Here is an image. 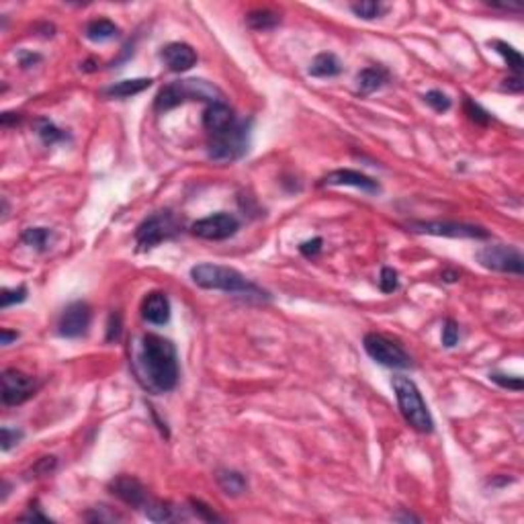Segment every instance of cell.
I'll use <instances>...</instances> for the list:
<instances>
[{
  "label": "cell",
  "instance_id": "obj_1",
  "mask_svg": "<svg viewBox=\"0 0 524 524\" xmlns=\"http://www.w3.org/2000/svg\"><path fill=\"white\" fill-rule=\"evenodd\" d=\"M135 375L154 393L172 392L179 383V355L174 344L156 334H144L135 348Z\"/></svg>",
  "mask_w": 524,
  "mask_h": 524
},
{
  "label": "cell",
  "instance_id": "obj_2",
  "mask_svg": "<svg viewBox=\"0 0 524 524\" xmlns=\"http://www.w3.org/2000/svg\"><path fill=\"white\" fill-rule=\"evenodd\" d=\"M191 278L197 287L201 289H209V291H224V293L240 295V297H248V299H271V295L262 291L258 285H254L252 281L238 273L236 268L229 266H219V264H211V262H203L191 268Z\"/></svg>",
  "mask_w": 524,
  "mask_h": 524
},
{
  "label": "cell",
  "instance_id": "obj_3",
  "mask_svg": "<svg viewBox=\"0 0 524 524\" xmlns=\"http://www.w3.org/2000/svg\"><path fill=\"white\" fill-rule=\"evenodd\" d=\"M393 392H395V397H397V406H399V412L404 416V420L408 422L412 428H416L418 432H432L434 430V420L428 412V406H426L424 397L420 389L416 387V383L409 379V377L404 375H395L392 381Z\"/></svg>",
  "mask_w": 524,
  "mask_h": 524
},
{
  "label": "cell",
  "instance_id": "obj_4",
  "mask_svg": "<svg viewBox=\"0 0 524 524\" xmlns=\"http://www.w3.org/2000/svg\"><path fill=\"white\" fill-rule=\"evenodd\" d=\"M250 125L252 121H236L229 130L221 131L217 135H209L207 154L213 162L228 164L242 158L250 144Z\"/></svg>",
  "mask_w": 524,
  "mask_h": 524
},
{
  "label": "cell",
  "instance_id": "obj_5",
  "mask_svg": "<svg viewBox=\"0 0 524 524\" xmlns=\"http://www.w3.org/2000/svg\"><path fill=\"white\" fill-rule=\"evenodd\" d=\"M180 231L179 219L174 217V213L170 211H158L154 215L146 217L137 229H135V242L140 246V250H152L158 244H162L166 240H172Z\"/></svg>",
  "mask_w": 524,
  "mask_h": 524
},
{
  "label": "cell",
  "instance_id": "obj_6",
  "mask_svg": "<svg viewBox=\"0 0 524 524\" xmlns=\"http://www.w3.org/2000/svg\"><path fill=\"white\" fill-rule=\"evenodd\" d=\"M362 344H365L367 355L383 367H389V369H409L412 367V357L406 352V348L383 334L369 332L362 338Z\"/></svg>",
  "mask_w": 524,
  "mask_h": 524
},
{
  "label": "cell",
  "instance_id": "obj_7",
  "mask_svg": "<svg viewBox=\"0 0 524 524\" xmlns=\"http://www.w3.org/2000/svg\"><path fill=\"white\" fill-rule=\"evenodd\" d=\"M477 261L481 262V266L496 271V273H508V275H518V277L523 275V254H520V250H516L512 246H483L477 252Z\"/></svg>",
  "mask_w": 524,
  "mask_h": 524
},
{
  "label": "cell",
  "instance_id": "obj_8",
  "mask_svg": "<svg viewBox=\"0 0 524 524\" xmlns=\"http://www.w3.org/2000/svg\"><path fill=\"white\" fill-rule=\"evenodd\" d=\"M240 229V221L229 215V213H213L209 217H203L193 224L191 231L197 238L203 240H211V242H219V240H228L236 231Z\"/></svg>",
  "mask_w": 524,
  "mask_h": 524
},
{
  "label": "cell",
  "instance_id": "obj_9",
  "mask_svg": "<svg viewBox=\"0 0 524 524\" xmlns=\"http://www.w3.org/2000/svg\"><path fill=\"white\" fill-rule=\"evenodd\" d=\"M409 229L418 234H430V236H446V238H488L490 234L479 226L471 224H457V221H412Z\"/></svg>",
  "mask_w": 524,
  "mask_h": 524
},
{
  "label": "cell",
  "instance_id": "obj_10",
  "mask_svg": "<svg viewBox=\"0 0 524 524\" xmlns=\"http://www.w3.org/2000/svg\"><path fill=\"white\" fill-rule=\"evenodd\" d=\"M90 320H93V313H90L88 303L74 301L62 311L60 322H58V332L64 338H80L90 326Z\"/></svg>",
  "mask_w": 524,
  "mask_h": 524
},
{
  "label": "cell",
  "instance_id": "obj_11",
  "mask_svg": "<svg viewBox=\"0 0 524 524\" xmlns=\"http://www.w3.org/2000/svg\"><path fill=\"white\" fill-rule=\"evenodd\" d=\"M33 393H35V381L29 375L16 369H6L2 373V402L6 406H19L27 402Z\"/></svg>",
  "mask_w": 524,
  "mask_h": 524
},
{
  "label": "cell",
  "instance_id": "obj_12",
  "mask_svg": "<svg viewBox=\"0 0 524 524\" xmlns=\"http://www.w3.org/2000/svg\"><path fill=\"white\" fill-rule=\"evenodd\" d=\"M109 491L117 496L121 502H125L127 506L144 508L147 504V490L144 483L131 475H117L113 481L109 483Z\"/></svg>",
  "mask_w": 524,
  "mask_h": 524
},
{
  "label": "cell",
  "instance_id": "obj_13",
  "mask_svg": "<svg viewBox=\"0 0 524 524\" xmlns=\"http://www.w3.org/2000/svg\"><path fill=\"white\" fill-rule=\"evenodd\" d=\"M320 184H328V187H355V189H360L365 193H371L375 195L381 191L379 182L373 180L371 177L362 174V172H357V170H348V168H342V170H334L326 174Z\"/></svg>",
  "mask_w": 524,
  "mask_h": 524
},
{
  "label": "cell",
  "instance_id": "obj_14",
  "mask_svg": "<svg viewBox=\"0 0 524 524\" xmlns=\"http://www.w3.org/2000/svg\"><path fill=\"white\" fill-rule=\"evenodd\" d=\"M236 121H238V117L226 100L209 103L205 113H203V127L207 130L209 135H217L221 131L229 130Z\"/></svg>",
  "mask_w": 524,
  "mask_h": 524
},
{
  "label": "cell",
  "instance_id": "obj_15",
  "mask_svg": "<svg viewBox=\"0 0 524 524\" xmlns=\"http://www.w3.org/2000/svg\"><path fill=\"white\" fill-rule=\"evenodd\" d=\"M160 58L164 60V64L168 66V70H172V72H187L197 64L195 49L189 43H180V41L168 43L166 48H162Z\"/></svg>",
  "mask_w": 524,
  "mask_h": 524
},
{
  "label": "cell",
  "instance_id": "obj_16",
  "mask_svg": "<svg viewBox=\"0 0 524 524\" xmlns=\"http://www.w3.org/2000/svg\"><path fill=\"white\" fill-rule=\"evenodd\" d=\"M142 318L147 324L154 326H164L170 320V299L162 291H152L146 295L142 303Z\"/></svg>",
  "mask_w": 524,
  "mask_h": 524
},
{
  "label": "cell",
  "instance_id": "obj_17",
  "mask_svg": "<svg viewBox=\"0 0 524 524\" xmlns=\"http://www.w3.org/2000/svg\"><path fill=\"white\" fill-rule=\"evenodd\" d=\"M389 82V72L383 66H371L360 70L357 76V93L367 97L371 93H375L379 88H383Z\"/></svg>",
  "mask_w": 524,
  "mask_h": 524
},
{
  "label": "cell",
  "instance_id": "obj_18",
  "mask_svg": "<svg viewBox=\"0 0 524 524\" xmlns=\"http://www.w3.org/2000/svg\"><path fill=\"white\" fill-rule=\"evenodd\" d=\"M152 78H131V80H121L115 82L111 86L103 88V95L109 98H127L133 95H140L144 93L146 88L152 86Z\"/></svg>",
  "mask_w": 524,
  "mask_h": 524
},
{
  "label": "cell",
  "instance_id": "obj_19",
  "mask_svg": "<svg viewBox=\"0 0 524 524\" xmlns=\"http://www.w3.org/2000/svg\"><path fill=\"white\" fill-rule=\"evenodd\" d=\"M340 72H342V62L330 51L315 56L310 66V74L315 78H332L338 76Z\"/></svg>",
  "mask_w": 524,
  "mask_h": 524
},
{
  "label": "cell",
  "instance_id": "obj_20",
  "mask_svg": "<svg viewBox=\"0 0 524 524\" xmlns=\"http://www.w3.org/2000/svg\"><path fill=\"white\" fill-rule=\"evenodd\" d=\"M184 103V97H182V90H180L179 82H170L166 84L164 88H160V93L156 95V100H154V109L158 113H166L174 107H179Z\"/></svg>",
  "mask_w": 524,
  "mask_h": 524
},
{
  "label": "cell",
  "instance_id": "obj_21",
  "mask_svg": "<svg viewBox=\"0 0 524 524\" xmlns=\"http://www.w3.org/2000/svg\"><path fill=\"white\" fill-rule=\"evenodd\" d=\"M117 33H119V27L115 25L113 21H109V19H95L84 29L86 39H90L95 43H105V41L117 37Z\"/></svg>",
  "mask_w": 524,
  "mask_h": 524
},
{
  "label": "cell",
  "instance_id": "obj_22",
  "mask_svg": "<svg viewBox=\"0 0 524 524\" xmlns=\"http://www.w3.org/2000/svg\"><path fill=\"white\" fill-rule=\"evenodd\" d=\"M217 483L228 496H242L248 490V481L242 473L231 471V469H221L217 471Z\"/></svg>",
  "mask_w": 524,
  "mask_h": 524
},
{
  "label": "cell",
  "instance_id": "obj_23",
  "mask_svg": "<svg viewBox=\"0 0 524 524\" xmlns=\"http://www.w3.org/2000/svg\"><path fill=\"white\" fill-rule=\"evenodd\" d=\"M246 23L254 31H268V29H275L281 23V16L275 11H271V9H258V11L248 13Z\"/></svg>",
  "mask_w": 524,
  "mask_h": 524
},
{
  "label": "cell",
  "instance_id": "obj_24",
  "mask_svg": "<svg viewBox=\"0 0 524 524\" xmlns=\"http://www.w3.org/2000/svg\"><path fill=\"white\" fill-rule=\"evenodd\" d=\"M490 46L504 60H506V64L512 68V72H514V76H520L523 74V68H524V60H523V53L518 51V49H514L512 46H508L506 41H500V39H493V41H490Z\"/></svg>",
  "mask_w": 524,
  "mask_h": 524
},
{
  "label": "cell",
  "instance_id": "obj_25",
  "mask_svg": "<svg viewBox=\"0 0 524 524\" xmlns=\"http://www.w3.org/2000/svg\"><path fill=\"white\" fill-rule=\"evenodd\" d=\"M35 131H37V135L41 137V142H43L46 146H53V144L64 142L66 137H68L64 131L58 130L49 119H37V121H35Z\"/></svg>",
  "mask_w": 524,
  "mask_h": 524
},
{
  "label": "cell",
  "instance_id": "obj_26",
  "mask_svg": "<svg viewBox=\"0 0 524 524\" xmlns=\"http://www.w3.org/2000/svg\"><path fill=\"white\" fill-rule=\"evenodd\" d=\"M21 240L31 248L37 250H46L51 240V231L48 228H29L21 234Z\"/></svg>",
  "mask_w": 524,
  "mask_h": 524
},
{
  "label": "cell",
  "instance_id": "obj_27",
  "mask_svg": "<svg viewBox=\"0 0 524 524\" xmlns=\"http://www.w3.org/2000/svg\"><path fill=\"white\" fill-rule=\"evenodd\" d=\"M144 512H146V516L150 520H154V523H166V520H172L174 518V510L168 506V504H164V502H152V500H147V504L144 506Z\"/></svg>",
  "mask_w": 524,
  "mask_h": 524
},
{
  "label": "cell",
  "instance_id": "obj_28",
  "mask_svg": "<svg viewBox=\"0 0 524 524\" xmlns=\"http://www.w3.org/2000/svg\"><path fill=\"white\" fill-rule=\"evenodd\" d=\"M350 11H352L357 16H360V19L371 21V19H377V16L383 15V13L387 11V6H383L381 2L365 0V2H355V4H350Z\"/></svg>",
  "mask_w": 524,
  "mask_h": 524
},
{
  "label": "cell",
  "instance_id": "obj_29",
  "mask_svg": "<svg viewBox=\"0 0 524 524\" xmlns=\"http://www.w3.org/2000/svg\"><path fill=\"white\" fill-rule=\"evenodd\" d=\"M424 100L426 105H430L436 113H446L451 109V105H453L451 98L446 97L442 90H430V93H426Z\"/></svg>",
  "mask_w": 524,
  "mask_h": 524
},
{
  "label": "cell",
  "instance_id": "obj_30",
  "mask_svg": "<svg viewBox=\"0 0 524 524\" xmlns=\"http://www.w3.org/2000/svg\"><path fill=\"white\" fill-rule=\"evenodd\" d=\"M465 113L469 115V119L473 123H477V125H488L491 119V115L486 109H481L471 98H465Z\"/></svg>",
  "mask_w": 524,
  "mask_h": 524
},
{
  "label": "cell",
  "instance_id": "obj_31",
  "mask_svg": "<svg viewBox=\"0 0 524 524\" xmlns=\"http://www.w3.org/2000/svg\"><path fill=\"white\" fill-rule=\"evenodd\" d=\"M379 287L383 293H393L397 287H399V278L397 273L393 271L392 266H383L381 268V277H379Z\"/></svg>",
  "mask_w": 524,
  "mask_h": 524
},
{
  "label": "cell",
  "instance_id": "obj_32",
  "mask_svg": "<svg viewBox=\"0 0 524 524\" xmlns=\"http://www.w3.org/2000/svg\"><path fill=\"white\" fill-rule=\"evenodd\" d=\"M2 308L6 310V308H11L13 303H21V301H25L27 299V287H16V289H4L2 291Z\"/></svg>",
  "mask_w": 524,
  "mask_h": 524
},
{
  "label": "cell",
  "instance_id": "obj_33",
  "mask_svg": "<svg viewBox=\"0 0 524 524\" xmlns=\"http://www.w3.org/2000/svg\"><path fill=\"white\" fill-rule=\"evenodd\" d=\"M459 342V326L455 320H446L444 326H442V346L446 348H453Z\"/></svg>",
  "mask_w": 524,
  "mask_h": 524
},
{
  "label": "cell",
  "instance_id": "obj_34",
  "mask_svg": "<svg viewBox=\"0 0 524 524\" xmlns=\"http://www.w3.org/2000/svg\"><path fill=\"white\" fill-rule=\"evenodd\" d=\"M0 442H2V451H11V446L19 444V441L23 439V432L16 430V428H11V426H4L2 432H0Z\"/></svg>",
  "mask_w": 524,
  "mask_h": 524
},
{
  "label": "cell",
  "instance_id": "obj_35",
  "mask_svg": "<svg viewBox=\"0 0 524 524\" xmlns=\"http://www.w3.org/2000/svg\"><path fill=\"white\" fill-rule=\"evenodd\" d=\"M491 381H496L498 385L502 387H508V389H514V392H520L524 387L523 379L520 377H508V375H500V373H491Z\"/></svg>",
  "mask_w": 524,
  "mask_h": 524
},
{
  "label": "cell",
  "instance_id": "obj_36",
  "mask_svg": "<svg viewBox=\"0 0 524 524\" xmlns=\"http://www.w3.org/2000/svg\"><path fill=\"white\" fill-rule=\"evenodd\" d=\"M121 336V313H111L109 324H107V342H115Z\"/></svg>",
  "mask_w": 524,
  "mask_h": 524
},
{
  "label": "cell",
  "instance_id": "obj_37",
  "mask_svg": "<svg viewBox=\"0 0 524 524\" xmlns=\"http://www.w3.org/2000/svg\"><path fill=\"white\" fill-rule=\"evenodd\" d=\"M191 506H193V512H195L201 520H209V523H213V520H221L213 510H209L207 504H203V502H199V500H191Z\"/></svg>",
  "mask_w": 524,
  "mask_h": 524
},
{
  "label": "cell",
  "instance_id": "obj_38",
  "mask_svg": "<svg viewBox=\"0 0 524 524\" xmlns=\"http://www.w3.org/2000/svg\"><path fill=\"white\" fill-rule=\"evenodd\" d=\"M322 244H324L322 238H313V240H308V242H303V244L299 246V250H301L303 256L313 258V256H318L322 252Z\"/></svg>",
  "mask_w": 524,
  "mask_h": 524
},
{
  "label": "cell",
  "instance_id": "obj_39",
  "mask_svg": "<svg viewBox=\"0 0 524 524\" xmlns=\"http://www.w3.org/2000/svg\"><path fill=\"white\" fill-rule=\"evenodd\" d=\"M56 467V457H43L37 465H35V473H39V475H48L51 469Z\"/></svg>",
  "mask_w": 524,
  "mask_h": 524
},
{
  "label": "cell",
  "instance_id": "obj_40",
  "mask_svg": "<svg viewBox=\"0 0 524 524\" xmlns=\"http://www.w3.org/2000/svg\"><path fill=\"white\" fill-rule=\"evenodd\" d=\"M523 86V76H512L504 80V90H510V93H520Z\"/></svg>",
  "mask_w": 524,
  "mask_h": 524
},
{
  "label": "cell",
  "instance_id": "obj_41",
  "mask_svg": "<svg viewBox=\"0 0 524 524\" xmlns=\"http://www.w3.org/2000/svg\"><path fill=\"white\" fill-rule=\"evenodd\" d=\"M21 520H41V523H48L49 518L48 516H43V514L39 512V508H35V510L31 508V512L23 514V516H21Z\"/></svg>",
  "mask_w": 524,
  "mask_h": 524
},
{
  "label": "cell",
  "instance_id": "obj_42",
  "mask_svg": "<svg viewBox=\"0 0 524 524\" xmlns=\"http://www.w3.org/2000/svg\"><path fill=\"white\" fill-rule=\"evenodd\" d=\"M39 60H41V58H39V56H35V53H27V56L23 53V58H21V66H23V68H29V66L35 64V62H39Z\"/></svg>",
  "mask_w": 524,
  "mask_h": 524
},
{
  "label": "cell",
  "instance_id": "obj_43",
  "mask_svg": "<svg viewBox=\"0 0 524 524\" xmlns=\"http://www.w3.org/2000/svg\"><path fill=\"white\" fill-rule=\"evenodd\" d=\"M16 338H19L16 332H11V330H6V328L2 330V344H4V346H9V344L13 342V340H16Z\"/></svg>",
  "mask_w": 524,
  "mask_h": 524
}]
</instances>
